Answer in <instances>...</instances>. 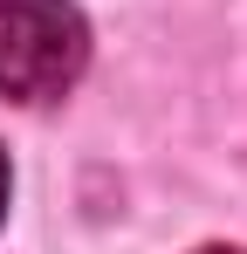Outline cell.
Returning <instances> with one entry per match:
<instances>
[{
    "instance_id": "obj_1",
    "label": "cell",
    "mask_w": 247,
    "mask_h": 254,
    "mask_svg": "<svg viewBox=\"0 0 247 254\" xmlns=\"http://www.w3.org/2000/svg\"><path fill=\"white\" fill-rule=\"evenodd\" d=\"M89 28L69 0H0V96L48 103L82 76Z\"/></svg>"
},
{
    "instance_id": "obj_2",
    "label": "cell",
    "mask_w": 247,
    "mask_h": 254,
    "mask_svg": "<svg viewBox=\"0 0 247 254\" xmlns=\"http://www.w3.org/2000/svg\"><path fill=\"white\" fill-rule=\"evenodd\" d=\"M0 220H7V151H0Z\"/></svg>"
},
{
    "instance_id": "obj_3",
    "label": "cell",
    "mask_w": 247,
    "mask_h": 254,
    "mask_svg": "<svg viewBox=\"0 0 247 254\" xmlns=\"http://www.w3.org/2000/svg\"><path fill=\"white\" fill-rule=\"evenodd\" d=\"M199 254H241V248H199Z\"/></svg>"
}]
</instances>
